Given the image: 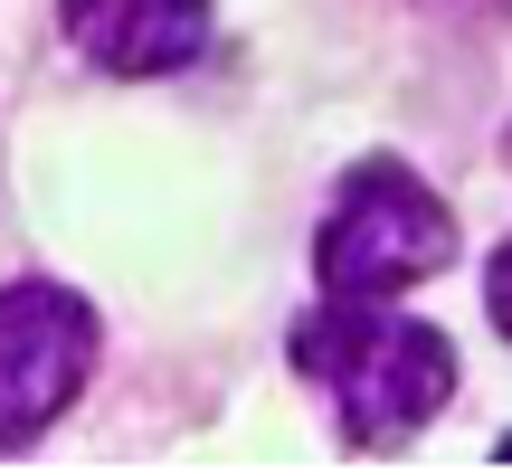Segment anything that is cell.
Listing matches in <instances>:
<instances>
[{"label":"cell","mask_w":512,"mask_h":474,"mask_svg":"<svg viewBox=\"0 0 512 474\" xmlns=\"http://www.w3.org/2000/svg\"><path fill=\"white\" fill-rule=\"evenodd\" d=\"M294 370L332 399L342 446H399L456 399V351L437 323L389 313L370 294H323V313L294 323Z\"/></svg>","instance_id":"obj_1"},{"label":"cell","mask_w":512,"mask_h":474,"mask_svg":"<svg viewBox=\"0 0 512 474\" xmlns=\"http://www.w3.org/2000/svg\"><path fill=\"white\" fill-rule=\"evenodd\" d=\"M446 256H456V219H446V200L399 152L351 162L342 190H332V209H323V228H313V275H323V294H370V304H399Z\"/></svg>","instance_id":"obj_2"},{"label":"cell","mask_w":512,"mask_h":474,"mask_svg":"<svg viewBox=\"0 0 512 474\" xmlns=\"http://www.w3.org/2000/svg\"><path fill=\"white\" fill-rule=\"evenodd\" d=\"M95 380V304L48 275L0 285V456L38 446Z\"/></svg>","instance_id":"obj_3"},{"label":"cell","mask_w":512,"mask_h":474,"mask_svg":"<svg viewBox=\"0 0 512 474\" xmlns=\"http://www.w3.org/2000/svg\"><path fill=\"white\" fill-rule=\"evenodd\" d=\"M57 29L105 76H171L209 48V0H57Z\"/></svg>","instance_id":"obj_4"},{"label":"cell","mask_w":512,"mask_h":474,"mask_svg":"<svg viewBox=\"0 0 512 474\" xmlns=\"http://www.w3.org/2000/svg\"><path fill=\"white\" fill-rule=\"evenodd\" d=\"M484 313H494V332L512 342V237L494 247V266H484Z\"/></svg>","instance_id":"obj_5"},{"label":"cell","mask_w":512,"mask_h":474,"mask_svg":"<svg viewBox=\"0 0 512 474\" xmlns=\"http://www.w3.org/2000/svg\"><path fill=\"white\" fill-rule=\"evenodd\" d=\"M494 456H503V465H512V437H503V446H494Z\"/></svg>","instance_id":"obj_6"},{"label":"cell","mask_w":512,"mask_h":474,"mask_svg":"<svg viewBox=\"0 0 512 474\" xmlns=\"http://www.w3.org/2000/svg\"><path fill=\"white\" fill-rule=\"evenodd\" d=\"M503 152H512V143H503Z\"/></svg>","instance_id":"obj_7"}]
</instances>
